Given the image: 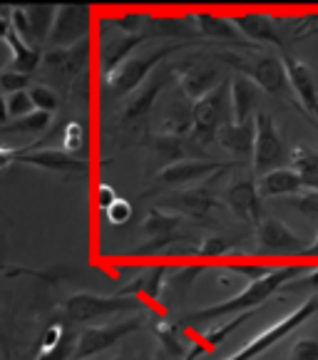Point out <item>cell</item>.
Here are the masks:
<instances>
[{"instance_id": "1", "label": "cell", "mask_w": 318, "mask_h": 360, "mask_svg": "<svg viewBox=\"0 0 318 360\" xmlns=\"http://www.w3.org/2000/svg\"><path fill=\"white\" fill-rule=\"evenodd\" d=\"M311 266H301V264H291V266H274L266 276L249 281L244 286V291H238L236 296L227 298L222 303H212V306H204L199 311H191L186 316H182L177 321L179 328H189V326H209L217 323L222 318H236L241 313H249L261 308L276 291H281L288 281H293L301 271H308Z\"/></svg>"}, {"instance_id": "2", "label": "cell", "mask_w": 318, "mask_h": 360, "mask_svg": "<svg viewBox=\"0 0 318 360\" xmlns=\"http://www.w3.org/2000/svg\"><path fill=\"white\" fill-rule=\"evenodd\" d=\"M219 60L227 63L229 68H234L238 75H246L249 79H254L256 85L269 92V95L286 97V100H291L293 107H298V100L291 90V82H288L286 65H284V60L279 55L266 53V50H259V45H254V48L219 53Z\"/></svg>"}, {"instance_id": "3", "label": "cell", "mask_w": 318, "mask_h": 360, "mask_svg": "<svg viewBox=\"0 0 318 360\" xmlns=\"http://www.w3.org/2000/svg\"><path fill=\"white\" fill-rule=\"evenodd\" d=\"M125 311H134V313H144L147 306L144 301L134 296H100V293H72L68 296V301L63 303V318L70 323H90L97 318H107L115 316V313H125Z\"/></svg>"}, {"instance_id": "4", "label": "cell", "mask_w": 318, "mask_h": 360, "mask_svg": "<svg viewBox=\"0 0 318 360\" xmlns=\"http://www.w3.org/2000/svg\"><path fill=\"white\" fill-rule=\"evenodd\" d=\"M316 313H318V296H308L306 301H303L298 308H293L288 316L279 318L276 323H271L269 328H264L259 335H254L249 343L241 345L236 353H231L229 358H224V360H256L259 355H264L266 350L274 348L279 340H284L286 335H291L296 328H301L303 323H308Z\"/></svg>"}, {"instance_id": "5", "label": "cell", "mask_w": 318, "mask_h": 360, "mask_svg": "<svg viewBox=\"0 0 318 360\" xmlns=\"http://www.w3.org/2000/svg\"><path fill=\"white\" fill-rule=\"evenodd\" d=\"M191 117H194V137L199 144L217 142V134L224 124L234 122L231 117V82L224 79L222 85L214 87L209 95L196 100L191 105Z\"/></svg>"}, {"instance_id": "6", "label": "cell", "mask_w": 318, "mask_h": 360, "mask_svg": "<svg viewBox=\"0 0 318 360\" xmlns=\"http://www.w3.org/2000/svg\"><path fill=\"white\" fill-rule=\"evenodd\" d=\"M184 45H167V48L152 50L147 55H132L129 60H125L122 65H117L115 70L105 72V85L112 90L115 97H125L127 100L137 87H142L147 82V77L154 72L159 63L165 58H170L172 53L182 50Z\"/></svg>"}, {"instance_id": "7", "label": "cell", "mask_w": 318, "mask_h": 360, "mask_svg": "<svg viewBox=\"0 0 318 360\" xmlns=\"http://www.w3.org/2000/svg\"><path fill=\"white\" fill-rule=\"evenodd\" d=\"M144 323H147V316H144V313H137V316L117 321V323L90 326V328H85L77 335V345H75L72 360H90V358H95V355L105 353V350H110L112 345L120 343L125 335L137 333Z\"/></svg>"}, {"instance_id": "8", "label": "cell", "mask_w": 318, "mask_h": 360, "mask_svg": "<svg viewBox=\"0 0 318 360\" xmlns=\"http://www.w3.org/2000/svg\"><path fill=\"white\" fill-rule=\"evenodd\" d=\"M256 122V139H254V174L264 176L274 169H281L284 159H286V139L281 129L276 127L274 117L269 112L259 110L254 117Z\"/></svg>"}, {"instance_id": "9", "label": "cell", "mask_w": 318, "mask_h": 360, "mask_svg": "<svg viewBox=\"0 0 318 360\" xmlns=\"http://www.w3.org/2000/svg\"><path fill=\"white\" fill-rule=\"evenodd\" d=\"M256 254L259 256H306L308 254V241L293 233L279 219L266 217L264 221L256 226Z\"/></svg>"}, {"instance_id": "10", "label": "cell", "mask_w": 318, "mask_h": 360, "mask_svg": "<svg viewBox=\"0 0 318 360\" xmlns=\"http://www.w3.org/2000/svg\"><path fill=\"white\" fill-rule=\"evenodd\" d=\"M92 11L90 6H60L50 27L48 43L50 48H70L90 37Z\"/></svg>"}, {"instance_id": "11", "label": "cell", "mask_w": 318, "mask_h": 360, "mask_svg": "<svg viewBox=\"0 0 318 360\" xmlns=\"http://www.w3.org/2000/svg\"><path fill=\"white\" fill-rule=\"evenodd\" d=\"M241 165V162H219V159H182L174 165H167L165 169H159L157 181L165 186H186L194 181H204L207 176H217L222 172L231 169V167Z\"/></svg>"}, {"instance_id": "12", "label": "cell", "mask_w": 318, "mask_h": 360, "mask_svg": "<svg viewBox=\"0 0 318 360\" xmlns=\"http://www.w3.org/2000/svg\"><path fill=\"white\" fill-rule=\"evenodd\" d=\"M174 77L184 97L194 102L202 100L204 95H209L214 87L224 82V79H219V68L209 63L207 58H191L182 63L179 68H174Z\"/></svg>"}, {"instance_id": "13", "label": "cell", "mask_w": 318, "mask_h": 360, "mask_svg": "<svg viewBox=\"0 0 318 360\" xmlns=\"http://www.w3.org/2000/svg\"><path fill=\"white\" fill-rule=\"evenodd\" d=\"M182 224H184V217H182L179 212H172V209H162V207L149 209L147 217H144L142 231L147 233L152 241H149V246H144V249L132 251V256L157 254V251H162L165 246H170L172 241L179 238Z\"/></svg>"}, {"instance_id": "14", "label": "cell", "mask_w": 318, "mask_h": 360, "mask_svg": "<svg viewBox=\"0 0 318 360\" xmlns=\"http://www.w3.org/2000/svg\"><path fill=\"white\" fill-rule=\"evenodd\" d=\"M224 199H227L229 209L236 214L241 221L251 224V226H259L264 221V207H261V191L259 181L254 176H241V179H234L231 184L224 191Z\"/></svg>"}, {"instance_id": "15", "label": "cell", "mask_w": 318, "mask_h": 360, "mask_svg": "<svg viewBox=\"0 0 318 360\" xmlns=\"http://www.w3.org/2000/svg\"><path fill=\"white\" fill-rule=\"evenodd\" d=\"M18 162L27 167H35V169L53 172V174H85L90 169L87 159H77L70 152H65V149H55V147L23 149Z\"/></svg>"}, {"instance_id": "16", "label": "cell", "mask_w": 318, "mask_h": 360, "mask_svg": "<svg viewBox=\"0 0 318 360\" xmlns=\"http://www.w3.org/2000/svg\"><path fill=\"white\" fill-rule=\"evenodd\" d=\"M90 53H92V40L85 37L82 43L70 45V48H50L43 55V65L48 70H53L55 75H63V77H72L80 75L90 63Z\"/></svg>"}, {"instance_id": "17", "label": "cell", "mask_w": 318, "mask_h": 360, "mask_svg": "<svg viewBox=\"0 0 318 360\" xmlns=\"http://www.w3.org/2000/svg\"><path fill=\"white\" fill-rule=\"evenodd\" d=\"M281 60L286 65L288 82H291V90L296 95L298 105L306 107V117H311L318 107V87H316V79H313L311 68L306 63H301L298 58H293L288 50L281 55Z\"/></svg>"}, {"instance_id": "18", "label": "cell", "mask_w": 318, "mask_h": 360, "mask_svg": "<svg viewBox=\"0 0 318 360\" xmlns=\"http://www.w3.org/2000/svg\"><path fill=\"white\" fill-rule=\"evenodd\" d=\"M172 77H174V70H165V72L149 75L147 82H144L142 87H137V90L127 97V102H125V112H122L125 122H132V120H139V117L147 115V112L152 110L154 102H157L159 92L165 90L167 82H170Z\"/></svg>"}, {"instance_id": "19", "label": "cell", "mask_w": 318, "mask_h": 360, "mask_svg": "<svg viewBox=\"0 0 318 360\" xmlns=\"http://www.w3.org/2000/svg\"><path fill=\"white\" fill-rule=\"evenodd\" d=\"M167 274H170V266L167 264H157V266H149L144 269L142 274L129 281L127 286L120 288V296H134L139 301H144V306L152 308V306H159V296L165 291L167 286Z\"/></svg>"}, {"instance_id": "20", "label": "cell", "mask_w": 318, "mask_h": 360, "mask_svg": "<svg viewBox=\"0 0 318 360\" xmlns=\"http://www.w3.org/2000/svg\"><path fill=\"white\" fill-rule=\"evenodd\" d=\"M231 82V117L234 122H251L256 117V105H259V85L246 75H234L229 77Z\"/></svg>"}, {"instance_id": "21", "label": "cell", "mask_w": 318, "mask_h": 360, "mask_svg": "<svg viewBox=\"0 0 318 360\" xmlns=\"http://www.w3.org/2000/svg\"><path fill=\"white\" fill-rule=\"evenodd\" d=\"M231 20L246 40L279 45V48L286 53V45H284L281 35L276 32V22L271 15H266V13H241V15H234Z\"/></svg>"}, {"instance_id": "22", "label": "cell", "mask_w": 318, "mask_h": 360, "mask_svg": "<svg viewBox=\"0 0 318 360\" xmlns=\"http://www.w3.org/2000/svg\"><path fill=\"white\" fill-rule=\"evenodd\" d=\"M254 139H256V122H229L219 129L217 142L222 144L227 152L236 154L238 159L254 157Z\"/></svg>"}, {"instance_id": "23", "label": "cell", "mask_w": 318, "mask_h": 360, "mask_svg": "<svg viewBox=\"0 0 318 360\" xmlns=\"http://www.w3.org/2000/svg\"><path fill=\"white\" fill-rule=\"evenodd\" d=\"M191 20H194V27L202 32L204 37H212V40H231L236 48H254L251 43L241 40V32L234 25L231 18L217 15V13H194Z\"/></svg>"}, {"instance_id": "24", "label": "cell", "mask_w": 318, "mask_h": 360, "mask_svg": "<svg viewBox=\"0 0 318 360\" xmlns=\"http://www.w3.org/2000/svg\"><path fill=\"white\" fill-rule=\"evenodd\" d=\"M306 186H303L301 174L293 167H281V169L259 176V191L264 199H269V196H296Z\"/></svg>"}, {"instance_id": "25", "label": "cell", "mask_w": 318, "mask_h": 360, "mask_svg": "<svg viewBox=\"0 0 318 360\" xmlns=\"http://www.w3.org/2000/svg\"><path fill=\"white\" fill-rule=\"evenodd\" d=\"M207 184H209V181H207ZM207 184L184 191V194H179V196H174V199H172V204L177 207V212L182 209L184 214H191V217H196V219L207 217V214L217 207V196L209 191Z\"/></svg>"}, {"instance_id": "26", "label": "cell", "mask_w": 318, "mask_h": 360, "mask_svg": "<svg viewBox=\"0 0 318 360\" xmlns=\"http://www.w3.org/2000/svg\"><path fill=\"white\" fill-rule=\"evenodd\" d=\"M6 45H8V50H11V70L30 75L40 68V63H43V53H40L35 45L20 40L15 32H11V37L6 40Z\"/></svg>"}, {"instance_id": "27", "label": "cell", "mask_w": 318, "mask_h": 360, "mask_svg": "<svg viewBox=\"0 0 318 360\" xmlns=\"http://www.w3.org/2000/svg\"><path fill=\"white\" fill-rule=\"evenodd\" d=\"M147 40V35H122L115 37L102 48V65H105V72L115 70L117 65H122L125 60H129L134 55V50Z\"/></svg>"}, {"instance_id": "28", "label": "cell", "mask_w": 318, "mask_h": 360, "mask_svg": "<svg viewBox=\"0 0 318 360\" xmlns=\"http://www.w3.org/2000/svg\"><path fill=\"white\" fill-rule=\"evenodd\" d=\"M288 162H291L293 169L301 174L303 186L306 189L318 191V152L306 144H296V147L288 152Z\"/></svg>"}, {"instance_id": "29", "label": "cell", "mask_w": 318, "mask_h": 360, "mask_svg": "<svg viewBox=\"0 0 318 360\" xmlns=\"http://www.w3.org/2000/svg\"><path fill=\"white\" fill-rule=\"evenodd\" d=\"M25 13H27V20H30L32 40H35V45L48 43L50 27H53L58 8L55 6H25Z\"/></svg>"}, {"instance_id": "30", "label": "cell", "mask_w": 318, "mask_h": 360, "mask_svg": "<svg viewBox=\"0 0 318 360\" xmlns=\"http://www.w3.org/2000/svg\"><path fill=\"white\" fill-rule=\"evenodd\" d=\"M50 120H53V115L50 112H30L27 117H20V120H15V122L6 124L3 127V132H23V134H40L45 127L50 124Z\"/></svg>"}, {"instance_id": "31", "label": "cell", "mask_w": 318, "mask_h": 360, "mask_svg": "<svg viewBox=\"0 0 318 360\" xmlns=\"http://www.w3.org/2000/svg\"><path fill=\"white\" fill-rule=\"evenodd\" d=\"M154 333H157V338H159V348L165 350L167 355L177 358V355L184 353L182 345H179V326L177 323H170V321H157V323H154Z\"/></svg>"}, {"instance_id": "32", "label": "cell", "mask_w": 318, "mask_h": 360, "mask_svg": "<svg viewBox=\"0 0 318 360\" xmlns=\"http://www.w3.org/2000/svg\"><path fill=\"white\" fill-rule=\"evenodd\" d=\"M27 92H30V100H32V105H35V110L50 112V115H53V112L60 107V97H58V92H55L53 87H48V85H32Z\"/></svg>"}, {"instance_id": "33", "label": "cell", "mask_w": 318, "mask_h": 360, "mask_svg": "<svg viewBox=\"0 0 318 360\" xmlns=\"http://www.w3.org/2000/svg\"><path fill=\"white\" fill-rule=\"evenodd\" d=\"M154 149H157L162 157L170 159V165L174 162H182L184 159V147H182V137H172V134H159V137L152 139Z\"/></svg>"}, {"instance_id": "34", "label": "cell", "mask_w": 318, "mask_h": 360, "mask_svg": "<svg viewBox=\"0 0 318 360\" xmlns=\"http://www.w3.org/2000/svg\"><path fill=\"white\" fill-rule=\"evenodd\" d=\"M63 144H65V152H80V147L85 149L87 147V127L85 122H77V120H72V122H68V127H65L63 132Z\"/></svg>"}, {"instance_id": "35", "label": "cell", "mask_w": 318, "mask_h": 360, "mask_svg": "<svg viewBox=\"0 0 318 360\" xmlns=\"http://www.w3.org/2000/svg\"><path fill=\"white\" fill-rule=\"evenodd\" d=\"M6 105H8V117H11L13 122H15V120H20V117H27L30 112H35V105H32L30 92H27V90L8 95Z\"/></svg>"}, {"instance_id": "36", "label": "cell", "mask_w": 318, "mask_h": 360, "mask_svg": "<svg viewBox=\"0 0 318 360\" xmlns=\"http://www.w3.org/2000/svg\"><path fill=\"white\" fill-rule=\"evenodd\" d=\"M30 75L25 72H18V70H3L0 72V90H6L8 95H13V92H23V90H30Z\"/></svg>"}, {"instance_id": "37", "label": "cell", "mask_w": 318, "mask_h": 360, "mask_svg": "<svg viewBox=\"0 0 318 360\" xmlns=\"http://www.w3.org/2000/svg\"><path fill=\"white\" fill-rule=\"evenodd\" d=\"M281 291L284 293H313V291H318V266H311V269L306 271V276H301V278L296 276V278L288 281Z\"/></svg>"}, {"instance_id": "38", "label": "cell", "mask_w": 318, "mask_h": 360, "mask_svg": "<svg viewBox=\"0 0 318 360\" xmlns=\"http://www.w3.org/2000/svg\"><path fill=\"white\" fill-rule=\"evenodd\" d=\"M293 207L308 217L311 221L318 224V191L316 189H303L301 194L293 196Z\"/></svg>"}, {"instance_id": "39", "label": "cell", "mask_w": 318, "mask_h": 360, "mask_svg": "<svg viewBox=\"0 0 318 360\" xmlns=\"http://www.w3.org/2000/svg\"><path fill=\"white\" fill-rule=\"evenodd\" d=\"M11 27L13 32H15L20 40H25V43L35 45V40H32V27H30V20H27V13L25 8H11Z\"/></svg>"}, {"instance_id": "40", "label": "cell", "mask_w": 318, "mask_h": 360, "mask_svg": "<svg viewBox=\"0 0 318 360\" xmlns=\"http://www.w3.org/2000/svg\"><path fill=\"white\" fill-rule=\"evenodd\" d=\"M149 20V15H144V13H120V15L115 18L117 27L125 32V35H142L139 32V27H142V22Z\"/></svg>"}, {"instance_id": "41", "label": "cell", "mask_w": 318, "mask_h": 360, "mask_svg": "<svg viewBox=\"0 0 318 360\" xmlns=\"http://www.w3.org/2000/svg\"><path fill=\"white\" fill-rule=\"evenodd\" d=\"M288 360H318V338H298L288 353Z\"/></svg>"}, {"instance_id": "42", "label": "cell", "mask_w": 318, "mask_h": 360, "mask_svg": "<svg viewBox=\"0 0 318 360\" xmlns=\"http://www.w3.org/2000/svg\"><path fill=\"white\" fill-rule=\"evenodd\" d=\"M105 217H107V221L115 224V226H122V224H127L129 219H132V204H129L127 199H117L105 212Z\"/></svg>"}, {"instance_id": "43", "label": "cell", "mask_w": 318, "mask_h": 360, "mask_svg": "<svg viewBox=\"0 0 318 360\" xmlns=\"http://www.w3.org/2000/svg\"><path fill=\"white\" fill-rule=\"evenodd\" d=\"M95 194H97V204H100V207L105 209V212L112 207V204L117 202V199H120V196H117V191L112 189L110 184H100V186H97Z\"/></svg>"}, {"instance_id": "44", "label": "cell", "mask_w": 318, "mask_h": 360, "mask_svg": "<svg viewBox=\"0 0 318 360\" xmlns=\"http://www.w3.org/2000/svg\"><path fill=\"white\" fill-rule=\"evenodd\" d=\"M18 157H20V149H15V147H3V144H0V172H6L11 165H15Z\"/></svg>"}, {"instance_id": "45", "label": "cell", "mask_w": 318, "mask_h": 360, "mask_svg": "<svg viewBox=\"0 0 318 360\" xmlns=\"http://www.w3.org/2000/svg\"><path fill=\"white\" fill-rule=\"evenodd\" d=\"M11 32H13V27H11V18L0 15V40H8V37H11Z\"/></svg>"}, {"instance_id": "46", "label": "cell", "mask_w": 318, "mask_h": 360, "mask_svg": "<svg viewBox=\"0 0 318 360\" xmlns=\"http://www.w3.org/2000/svg\"><path fill=\"white\" fill-rule=\"evenodd\" d=\"M11 117H8V105H6V97H0V124H6Z\"/></svg>"}, {"instance_id": "47", "label": "cell", "mask_w": 318, "mask_h": 360, "mask_svg": "<svg viewBox=\"0 0 318 360\" xmlns=\"http://www.w3.org/2000/svg\"><path fill=\"white\" fill-rule=\"evenodd\" d=\"M306 259H318V236H316V241H313V244L308 246V254H306Z\"/></svg>"}, {"instance_id": "48", "label": "cell", "mask_w": 318, "mask_h": 360, "mask_svg": "<svg viewBox=\"0 0 318 360\" xmlns=\"http://www.w3.org/2000/svg\"><path fill=\"white\" fill-rule=\"evenodd\" d=\"M152 360H162V350H157V353H154V358Z\"/></svg>"}, {"instance_id": "49", "label": "cell", "mask_w": 318, "mask_h": 360, "mask_svg": "<svg viewBox=\"0 0 318 360\" xmlns=\"http://www.w3.org/2000/svg\"><path fill=\"white\" fill-rule=\"evenodd\" d=\"M0 345H3V326H0Z\"/></svg>"}, {"instance_id": "50", "label": "cell", "mask_w": 318, "mask_h": 360, "mask_svg": "<svg viewBox=\"0 0 318 360\" xmlns=\"http://www.w3.org/2000/svg\"><path fill=\"white\" fill-rule=\"evenodd\" d=\"M313 127H316V129H318V124H313Z\"/></svg>"}, {"instance_id": "51", "label": "cell", "mask_w": 318, "mask_h": 360, "mask_svg": "<svg viewBox=\"0 0 318 360\" xmlns=\"http://www.w3.org/2000/svg\"><path fill=\"white\" fill-rule=\"evenodd\" d=\"M117 360H122V358H117Z\"/></svg>"}]
</instances>
